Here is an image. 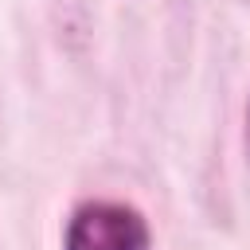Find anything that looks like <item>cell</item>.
Wrapping results in <instances>:
<instances>
[{
	"instance_id": "1",
	"label": "cell",
	"mask_w": 250,
	"mask_h": 250,
	"mask_svg": "<svg viewBox=\"0 0 250 250\" xmlns=\"http://www.w3.org/2000/svg\"><path fill=\"white\" fill-rule=\"evenodd\" d=\"M62 250H148V223L129 203L94 199L66 219Z\"/></svg>"
}]
</instances>
